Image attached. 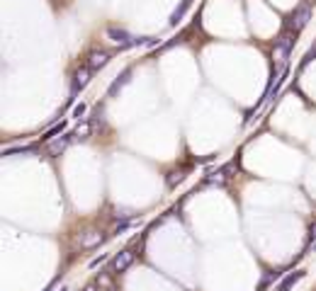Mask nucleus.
I'll return each instance as SVG.
<instances>
[{"label": "nucleus", "instance_id": "20e7f679", "mask_svg": "<svg viewBox=\"0 0 316 291\" xmlns=\"http://www.w3.org/2000/svg\"><path fill=\"white\" fill-rule=\"evenodd\" d=\"M129 80H131V68H124V71H122L117 78H114V80H112L110 88H107V97H117V95L122 92V88H124Z\"/></svg>", "mask_w": 316, "mask_h": 291}, {"label": "nucleus", "instance_id": "7ed1b4c3", "mask_svg": "<svg viewBox=\"0 0 316 291\" xmlns=\"http://www.w3.org/2000/svg\"><path fill=\"white\" fill-rule=\"evenodd\" d=\"M131 262H134V253H131V250H122V253L114 255L112 270H114V272H127L131 267Z\"/></svg>", "mask_w": 316, "mask_h": 291}, {"label": "nucleus", "instance_id": "9d476101", "mask_svg": "<svg viewBox=\"0 0 316 291\" xmlns=\"http://www.w3.org/2000/svg\"><path fill=\"white\" fill-rule=\"evenodd\" d=\"M190 2H192V0H183V2H180V7H175V10H173V15H170V27H175V24L183 19V15H185L187 7H190Z\"/></svg>", "mask_w": 316, "mask_h": 291}, {"label": "nucleus", "instance_id": "aec40b11", "mask_svg": "<svg viewBox=\"0 0 316 291\" xmlns=\"http://www.w3.org/2000/svg\"><path fill=\"white\" fill-rule=\"evenodd\" d=\"M312 250H314V253H316V243H314V245H312Z\"/></svg>", "mask_w": 316, "mask_h": 291}, {"label": "nucleus", "instance_id": "9b49d317", "mask_svg": "<svg viewBox=\"0 0 316 291\" xmlns=\"http://www.w3.org/2000/svg\"><path fill=\"white\" fill-rule=\"evenodd\" d=\"M97 243H102V236L97 231H88V236H80V245L83 248H95Z\"/></svg>", "mask_w": 316, "mask_h": 291}, {"label": "nucleus", "instance_id": "a211bd4d", "mask_svg": "<svg viewBox=\"0 0 316 291\" xmlns=\"http://www.w3.org/2000/svg\"><path fill=\"white\" fill-rule=\"evenodd\" d=\"M85 291H95V287H88V289H85Z\"/></svg>", "mask_w": 316, "mask_h": 291}, {"label": "nucleus", "instance_id": "1a4fd4ad", "mask_svg": "<svg viewBox=\"0 0 316 291\" xmlns=\"http://www.w3.org/2000/svg\"><path fill=\"white\" fill-rule=\"evenodd\" d=\"M304 277H307V272H304V270H297V272L287 274V277H285V279L280 282L278 291H290V289H292V287H295V284H297V282H302Z\"/></svg>", "mask_w": 316, "mask_h": 291}, {"label": "nucleus", "instance_id": "ddd939ff", "mask_svg": "<svg viewBox=\"0 0 316 291\" xmlns=\"http://www.w3.org/2000/svg\"><path fill=\"white\" fill-rule=\"evenodd\" d=\"M17 153H34V146H24V148H5L2 155H17Z\"/></svg>", "mask_w": 316, "mask_h": 291}, {"label": "nucleus", "instance_id": "f03ea898", "mask_svg": "<svg viewBox=\"0 0 316 291\" xmlns=\"http://www.w3.org/2000/svg\"><path fill=\"white\" fill-rule=\"evenodd\" d=\"M75 134L73 131H68V134H63V136H58V139H54V141H49V146H46V153L51 155V158H56V155H61L66 148H68V144H71V139H73Z\"/></svg>", "mask_w": 316, "mask_h": 291}, {"label": "nucleus", "instance_id": "f3484780", "mask_svg": "<svg viewBox=\"0 0 316 291\" xmlns=\"http://www.w3.org/2000/svg\"><path fill=\"white\" fill-rule=\"evenodd\" d=\"M312 238H316V226H312Z\"/></svg>", "mask_w": 316, "mask_h": 291}, {"label": "nucleus", "instance_id": "39448f33", "mask_svg": "<svg viewBox=\"0 0 316 291\" xmlns=\"http://www.w3.org/2000/svg\"><path fill=\"white\" fill-rule=\"evenodd\" d=\"M90 75H93V71H90L88 66H85V68H78V71H75L73 90H71V95H73V97H71V100H75V95H78V92H80L83 88H85V85H88V83H90Z\"/></svg>", "mask_w": 316, "mask_h": 291}, {"label": "nucleus", "instance_id": "0eeeda50", "mask_svg": "<svg viewBox=\"0 0 316 291\" xmlns=\"http://www.w3.org/2000/svg\"><path fill=\"white\" fill-rule=\"evenodd\" d=\"M295 36H297V34H287V32H282V34L275 39V46H278V51L285 56V58L292 54V46H295V41H297Z\"/></svg>", "mask_w": 316, "mask_h": 291}, {"label": "nucleus", "instance_id": "6ab92c4d", "mask_svg": "<svg viewBox=\"0 0 316 291\" xmlns=\"http://www.w3.org/2000/svg\"><path fill=\"white\" fill-rule=\"evenodd\" d=\"M61 291H68V287H61Z\"/></svg>", "mask_w": 316, "mask_h": 291}, {"label": "nucleus", "instance_id": "f257e3e1", "mask_svg": "<svg viewBox=\"0 0 316 291\" xmlns=\"http://www.w3.org/2000/svg\"><path fill=\"white\" fill-rule=\"evenodd\" d=\"M107 36H110L119 49H131L134 41H136V36H131L129 32L122 29V27H107Z\"/></svg>", "mask_w": 316, "mask_h": 291}, {"label": "nucleus", "instance_id": "6e6552de", "mask_svg": "<svg viewBox=\"0 0 316 291\" xmlns=\"http://www.w3.org/2000/svg\"><path fill=\"white\" fill-rule=\"evenodd\" d=\"M110 63V54L107 51H90L88 54V68L90 71H100Z\"/></svg>", "mask_w": 316, "mask_h": 291}, {"label": "nucleus", "instance_id": "4468645a", "mask_svg": "<svg viewBox=\"0 0 316 291\" xmlns=\"http://www.w3.org/2000/svg\"><path fill=\"white\" fill-rule=\"evenodd\" d=\"M85 112H88V107L80 102V105H75L73 107V119H80V117H85Z\"/></svg>", "mask_w": 316, "mask_h": 291}, {"label": "nucleus", "instance_id": "dca6fc26", "mask_svg": "<svg viewBox=\"0 0 316 291\" xmlns=\"http://www.w3.org/2000/svg\"><path fill=\"white\" fill-rule=\"evenodd\" d=\"M127 228H129V223H127V221H124V223H119V226H117V228H114V233H122V231H127Z\"/></svg>", "mask_w": 316, "mask_h": 291}, {"label": "nucleus", "instance_id": "2eb2a0df", "mask_svg": "<svg viewBox=\"0 0 316 291\" xmlns=\"http://www.w3.org/2000/svg\"><path fill=\"white\" fill-rule=\"evenodd\" d=\"M102 262H107V255H100V257H95L93 262H90V270H95V267H100Z\"/></svg>", "mask_w": 316, "mask_h": 291}, {"label": "nucleus", "instance_id": "423d86ee", "mask_svg": "<svg viewBox=\"0 0 316 291\" xmlns=\"http://www.w3.org/2000/svg\"><path fill=\"white\" fill-rule=\"evenodd\" d=\"M309 17H312V10H309L307 5H302V7H297V10L292 12V22H295V34H299V32L307 27Z\"/></svg>", "mask_w": 316, "mask_h": 291}, {"label": "nucleus", "instance_id": "f8f14e48", "mask_svg": "<svg viewBox=\"0 0 316 291\" xmlns=\"http://www.w3.org/2000/svg\"><path fill=\"white\" fill-rule=\"evenodd\" d=\"M58 134H66V122H61V124H56V127H51L46 134H44V141H54V139H58Z\"/></svg>", "mask_w": 316, "mask_h": 291}]
</instances>
